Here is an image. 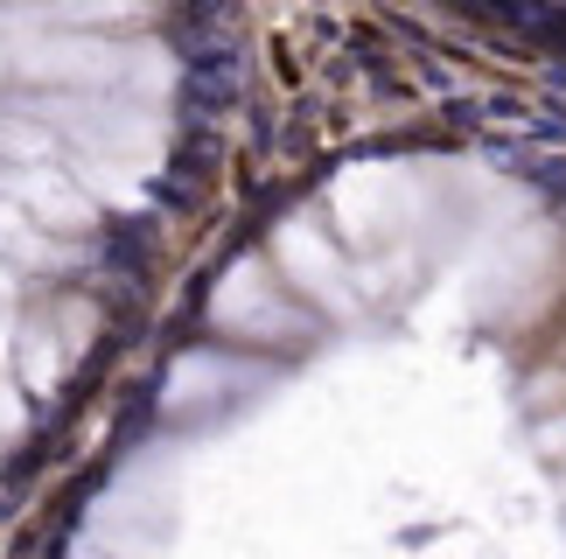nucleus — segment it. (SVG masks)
<instances>
[{
  "mask_svg": "<svg viewBox=\"0 0 566 559\" xmlns=\"http://www.w3.org/2000/svg\"><path fill=\"white\" fill-rule=\"evenodd\" d=\"M196 98V0H0V497L140 273Z\"/></svg>",
  "mask_w": 566,
  "mask_h": 559,
  "instance_id": "f257e3e1",
  "label": "nucleus"
}]
</instances>
